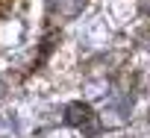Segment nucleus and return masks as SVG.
Returning a JSON list of instances; mask_svg holds the SVG:
<instances>
[{"label":"nucleus","instance_id":"1","mask_svg":"<svg viewBox=\"0 0 150 138\" xmlns=\"http://www.w3.org/2000/svg\"><path fill=\"white\" fill-rule=\"evenodd\" d=\"M91 109L86 106V103H68L65 106V123L68 126H77V129H86V132H94V126H91Z\"/></svg>","mask_w":150,"mask_h":138},{"label":"nucleus","instance_id":"2","mask_svg":"<svg viewBox=\"0 0 150 138\" xmlns=\"http://www.w3.org/2000/svg\"><path fill=\"white\" fill-rule=\"evenodd\" d=\"M3 88H6V85H3V80H0V100H3V94H6V91H3Z\"/></svg>","mask_w":150,"mask_h":138}]
</instances>
